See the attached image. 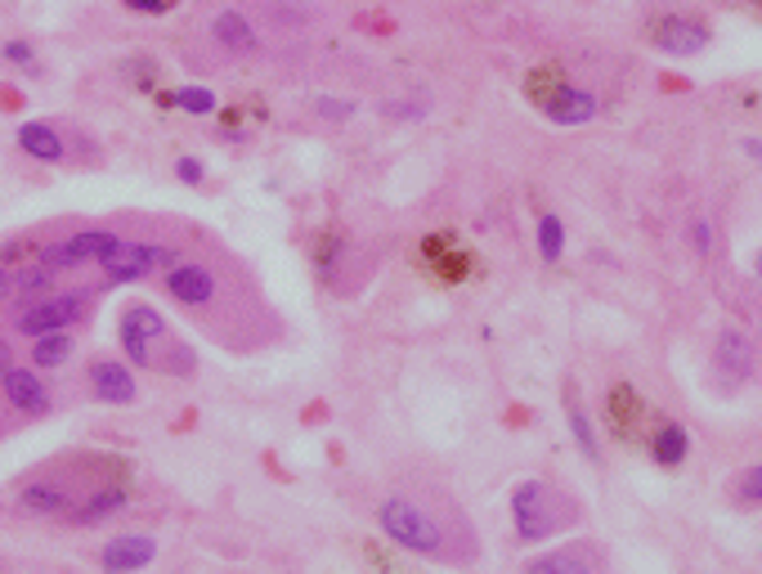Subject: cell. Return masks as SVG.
I'll list each match as a JSON object with an SVG mask.
<instances>
[{"label": "cell", "instance_id": "cell-36", "mask_svg": "<svg viewBox=\"0 0 762 574\" xmlns=\"http://www.w3.org/2000/svg\"><path fill=\"white\" fill-rule=\"evenodd\" d=\"M314 108H319V117H332V121H345V117H351L355 113V104L351 99H314Z\"/></svg>", "mask_w": 762, "mask_h": 574}, {"label": "cell", "instance_id": "cell-28", "mask_svg": "<svg viewBox=\"0 0 762 574\" xmlns=\"http://www.w3.org/2000/svg\"><path fill=\"white\" fill-rule=\"evenodd\" d=\"M566 82H570V77H566V67H561V63H538V67L525 72V99H529L534 108H543L547 95L557 91V86H566Z\"/></svg>", "mask_w": 762, "mask_h": 574}, {"label": "cell", "instance_id": "cell-40", "mask_svg": "<svg viewBox=\"0 0 762 574\" xmlns=\"http://www.w3.org/2000/svg\"><path fill=\"white\" fill-rule=\"evenodd\" d=\"M753 274H758V278H762V252H758V261H753Z\"/></svg>", "mask_w": 762, "mask_h": 574}, {"label": "cell", "instance_id": "cell-2", "mask_svg": "<svg viewBox=\"0 0 762 574\" xmlns=\"http://www.w3.org/2000/svg\"><path fill=\"white\" fill-rule=\"evenodd\" d=\"M162 287H167V297L175 306H184L189 315L202 319V328L221 337V306L243 323V328H256L260 319L251 315L256 306V287L243 278L238 287L225 278V269L216 261H206V256H184L175 261L171 269H162Z\"/></svg>", "mask_w": 762, "mask_h": 574}, {"label": "cell", "instance_id": "cell-18", "mask_svg": "<svg viewBox=\"0 0 762 574\" xmlns=\"http://www.w3.org/2000/svg\"><path fill=\"white\" fill-rule=\"evenodd\" d=\"M551 126H588L597 113H601V99L588 91V86H575V82H566V86H557L547 95V104L538 108Z\"/></svg>", "mask_w": 762, "mask_h": 574}, {"label": "cell", "instance_id": "cell-10", "mask_svg": "<svg viewBox=\"0 0 762 574\" xmlns=\"http://www.w3.org/2000/svg\"><path fill=\"white\" fill-rule=\"evenodd\" d=\"M73 502H77V489H73V480H67V476H32L14 493V512L45 521V517H63Z\"/></svg>", "mask_w": 762, "mask_h": 574}, {"label": "cell", "instance_id": "cell-39", "mask_svg": "<svg viewBox=\"0 0 762 574\" xmlns=\"http://www.w3.org/2000/svg\"><path fill=\"white\" fill-rule=\"evenodd\" d=\"M744 153L749 158H762V139H744Z\"/></svg>", "mask_w": 762, "mask_h": 574}, {"label": "cell", "instance_id": "cell-25", "mask_svg": "<svg viewBox=\"0 0 762 574\" xmlns=\"http://www.w3.org/2000/svg\"><path fill=\"white\" fill-rule=\"evenodd\" d=\"M77 354V337L73 332H45V337H32V369L41 373H54V369H67Z\"/></svg>", "mask_w": 762, "mask_h": 574}, {"label": "cell", "instance_id": "cell-7", "mask_svg": "<svg viewBox=\"0 0 762 574\" xmlns=\"http://www.w3.org/2000/svg\"><path fill=\"white\" fill-rule=\"evenodd\" d=\"M646 41H651L659 54H668V59H690V54L709 50L713 32H709V23L696 19V14H677V10H668V14L646 19Z\"/></svg>", "mask_w": 762, "mask_h": 574}, {"label": "cell", "instance_id": "cell-38", "mask_svg": "<svg viewBox=\"0 0 762 574\" xmlns=\"http://www.w3.org/2000/svg\"><path fill=\"white\" fill-rule=\"evenodd\" d=\"M6 297H14V274L0 265V301H6Z\"/></svg>", "mask_w": 762, "mask_h": 574}, {"label": "cell", "instance_id": "cell-11", "mask_svg": "<svg viewBox=\"0 0 762 574\" xmlns=\"http://www.w3.org/2000/svg\"><path fill=\"white\" fill-rule=\"evenodd\" d=\"M158 561V539L144 534V530H126V534H112L104 548H99V570L104 574H140Z\"/></svg>", "mask_w": 762, "mask_h": 574}, {"label": "cell", "instance_id": "cell-9", "mask_svg": "<svg viewBox=\"0 0 762 574\" xmlns=\"http://www.w3.org/2000/svg\"><path fill=\"white\" fill-rule=\"evenodd\" d=\"M758 369V350L740 328H722L713 341V382L722 391H740Z\"/></svg>", "mask_w": 762, "mask_h": 574}, {"label": "cell", "instance_id": "cell-29", "mask_svg": "<svg viewBox=\"0 0 762 574\" xmlns=\"http://www.w3.org/2000/svg\"><path fill=\"white\" fill-rule=\"evenodd\" d=\"M731 498H736V508H762V463H753L736 476Z\"/></svg>", "mask_w": 762, "mask_h": 574}, {"label": "cell", "instance_id": "cell-17", "mask_svg": "<svg viewBox=\"0 0 762 574\" xmlns=\"http://www.w3.org/2000/svg\"><path fill=\"white\" fill-rule=\"evenodd\" d=\"M130 508V489L126 485H99V489H90V493H82L77 502H73V508H67L63 512V521L67 525H104V521H112V517H121Z\"/></svg>", "mask_w": 762, "mask_h": 574}, {"label": "cell", "instance_id": "cell-26", "mask_svg": "<svg viewBox=\"0 0 762 574\" xmlns=\"http://www.w3.org/2000/svg\"><path fill=\"white\" fill-rule=\"evenodd\" d=\"M54 269L36 256V261H28V265H19L14 269V297L28 306V301H36V297H45V293H54Z\"/></svg>", "mask_w": 762, "mask_h": 574}, {"label": "cell", "instance_id": "cell-30", "mask_svg": "<svg viewBox=\"0 0 762 574\" xmlns=\"http://www.w3.org/2000/svg\"><path fill=\"white\" fill-rule=\"evenodd\" d=\"M0 54H6V63L23 67L28 77H41V63H36V50H32V41H23V36H10L6 45H0Z\"/></svg>", "mask_w": 762, "mask_h": 574}, {"label": "cell", "instance_id": "cell-4", "mask_svg": "<svg viewBox=\"0 0 762 574\" xmlns=\"http://www.w3.org/2000/svg\"><path fill=\"white\" fill-rule=\"evenodd\" d=\"M117 341H121V354L130 359L135 369H158L162 354H167V346L175 341V332H171V323L162 319L158 306L130 301V306L121 310V319H117Z\"/></svg>", "mask_w": 762, "mask_h": 574}, {"label": "cell", "instance_id": "cell-15", "mask_svg": "<svg viewBox=\"0 0 762 574\" xmlns=\"http://www.w3.org/2000/svg\"><path fill=\"white\" fill-rule=\"evenodd\" d=\"M605 426H610V436L623 440V445H637V440H642L646 400L637 395V386L614 382V386L605 391Z\"/></svg>", "mask_w": 762, "mask_h": 574}, {"label": "cell", "instance_id": "cell-27", "mask_svg": "<svg viewBox=\"0 0 762 574\" xmlns=\"http://www.w3.org/2000/svg\"><path fill=\"white\" fill-rule=\"evenodd\" d=\"M534 238H538V256L543 265H557L566 256V221L557 211H543L538 225H534Z\"/></svg>", "mask_w": 762, "mask_h": 574}, {"label": "cell", "instance_id": "cell-23", "mask_svg": "<svg viewBox=\"0 0 762 574\" xmlns=\"http://www.w3.org/2000/svg\"><path fill=\"white\" fill-rule=\"evenodd\" d=\"M566 426H570L575 449H579L592 467H601V463H605V449H601V436H597V422H592V413L583 408V400H579L575 386L566 391Z\"/></svg>", "mask_w": 762, "mask_h": 574}, {"label": "cell", "instance_id": "cell-35", "mask_svg": "<svg viewBox=\"0 0 762 574\" xmlns=\"http://www.w3.org/2000/svg\"><path fill=\"white\" fill-rule=\"evenodd\" d=\"M175 180H180V184H189V189H197V184L206 180L202 158H175Z\"/></svg>", "mask_w": 762, "mask_h": 574}, {"label": "cell", "instance_id": "cell-19", "mask_svg": "<svg viewBox=\"0 0 762 574\" xmlns=\"http://www.w3.org/2000/svg\"><path fill=\"white\" fill-rule=\"evenodd\" d=\"M422 265L440 278V283H462L471 274V252L453 238V234H431L422 243Z\"/></svg>", "mask_w": 762, "mask_h": 574}, {"label": "cell", "instance_id": "cell-22", "mask_svg": "<svg viewBox=\"0 0 762 574\" xmlns=\"http://www.w3.org/2000/svg\"><path fill=\"white\" fill-rule=\"evenodd\" d=\"M646 449H651V458H655V467H664V471H677L686 458H690V431L681 426V422H668V417H659L655 426H651V440H646Z\"/></svg>", "mask_w": 762, "mask_h": 574}, {"label": "cell", "instance_id": "cell-16", "mask_svg": "<svg viewBox=\"0 0 762 574\" xmlns=\"http://www.w3.org/2000/svg\"><path fill=\"white\" fill-rule=\"evenodd\" d=\"M0 395H6V404L19 413V417H45L54 408L50 400V386L41 382V369H23L14 364L6 373V382H0Z\"/></svg>", "mask_w": 762, "mask_h": 574}, {"label": "cell", "instance_id": "cell-3", "mask_svg": "<svg viewBox=\"0 0 762 574\" xmlns=\"http://www.w3.org/2000/svg\"><path fill=\"white\" fill-rule=\"evenodd\" d=\"M512 508V530L516 543H543V539H557L566 530H575L583 521L579 502L557 485V480H520L507 498Z\"/></svg>", "mask_w": 762, "mask_h": 574}, {"label": "cell", "instance_id": "cell-6", "mask_svg": "<svg viewBox=\"0 0 762 574\" xmlns=\"http://www.w3.org/2000/svg\"><path fill=\"white\" fill-rule=\"evenodd\" d=\"M90 315V297L86 293H45L28 306H19L14 328L23 337H45V332H73V323H82Z\"/></svg>", "mask_w": 762, "mask_h": 574}, {"label": "cell", "instance_id": "cell-21", "mask_svg": "<svg viewBox=\"0 0 762 574\" xmlns=\"http://www.w3.org/2000/svg\"><path fill=\"white\" fill-rule=\"evenodd\" d=\"M14 144H19V149L32 162H45V167L67 162V139H63V130L54 121H23L19 135H14Z\"/></svg>", "mask_w": 762, "mask_h": 574}, {"label": "cell", "instance_id": "cell-33", "mask_svg": "<svg viewBox=\"0 0 762 574\" xmlns=\"http://www.w3.org/2000/svg\"><path fill=\"white\" fill-rule=\"evenodd\" d=\"M41 247H45V243H36V238H10L6 247H0V265H6V269L14 265V269H19V265L36 261V256H41Z\"/></svg>", "mask_w": 762, "mask_h": 574}, {"label": "cell", "instance_id": "cell-20", "mask_svg": "<svg viewBox=\"0 0 762 574\" xmlns=\"http://www.w3.org/2000/svg\"><path fill=\"white\" fill-rule=\"evenodd\" d=\"M212 41L234 59H247L260 50V32L243 10H216L212 14Z\"/></svg>", "mask_w": 762, "mask_h": 574}, {"label": "cell", "instance_id": "cell-41", "mask_svg": "<svg viewBox=\"0 0 762 574\" xmlns=\"http://www.w3.org/2000/svg\"><path fill=\"white\" fill-rule=\"evenodd\" d=\"M0 436H6V422H0Z\"/></svg>", "mask_w": 762, "mask_h": 574}, {"label": "cell", "instance_id": "cell-1", "mask_svg": "<svg viewBox=\"0 0 762 574\" xmlns=\"http://www.w3.org/2000/svg\"><path fill=\"white\" fill-rule=\"evenodd\" d=\"M377 530L399 552H412L422 561H440V565H453V570L471 565L475 552H480L475 530L458 512V502L436 498V493H418V489L386 493L377 502Z\"/></svg>", "mask_w": 762, "mask_h": 574}, {"label": "cell", "instance_id": "cell-24", "mask_svg": "<svg viewBox=\"0 0 762 574\" xmlns=\"http://www.w3.org/2000/svg\"><path fill=\"white\" fill-rule=\"evenodd\" d=\"M153 104L158 108H180V113H189V117H212V113H221V99H216V91L212 86H175V91H153Z\"/></svg>", "mask_w": 762, "mask_h": 574}, {"label": "cell", "instance_id": "cell-8", "mask_svg": "<svg viewBox=\"0 0 762 574\" xmlns=\"http://www.w3.org/2000/svg\"><path fill=\"white\" fill-rule=\"evenodd\" d=\"M117 243H121V234H117V230L95 225V230H77L73 238H63V243H45V247H41V261H45L54 274H63V269L99 265V256H108Z\"/></svg>", "mask_w": 762, "mask_h": 574}, {"label": "cell", "instance_id": "cell-32", "mask_svg": "<svg viewBox=\"0 0 762 574\" xmlns=\"http://www.w3.org/2000/svg\"><path fill=\"white\" fill-rule=\"evenodd\" d=\"M686 243H690V252H696V256H713V221H709V215H690Z\"/></svg>", "mask_w": 762, "mask_h": 574}, {"label": "cell", "instance_id": "cell-37", "mask_svg": "<svg viewBox=\"0 0 762 574\" xmlns=\"http://www.w3.org/2000/svg\"><path fill=\"white\" fill-rule=\"evenodd\" d=\"M14 369V350H10V341L0 337V382H6V373Z\"/></svg>", "mask_w": 762, "mask_h": 574}, {"label": "cell", "instance_id": "cell-31", "mask_svg": "<svg viewBox=\"0 0 762 574\" xmlns=\"http://www.w3.org/2000/svg\"><path fill=\"white\" fill-rule=\"evenodd\" d=\"M158 59H130L126 63V82L135 86V91H144V95H153L158 91Z\"/></svg>", "mask_w": 762, "mask_h": 574}, {"label": "cell", "instance_id": "cell-34", "mask_svg": "<svg viewBox=\"0 0 762 574\" xmlns=\"http://www.w3.org/2000/svg\"><path fill=\"white\" fill-rule=\"evenodd\" d=\"M121 6L130 10V14H144V19H167L180 0H121Z\"/></svg>", "mask_w": 762, "mask_h": 574}, {"label": "cell", "instance_id": "cell-14", "mask_svg": "<svg viewBox=\"0 0 762 574\" xmlns=\"http://www.w3.org/2000/svg\"><path fill=\"white\" fill-rule=\"evenodd\" d=\"M86 382H90V395H95L99 404H117V408H126V404L140 400V382H135L130 364H121V359H112V354L90 359Z\"/></svg>", "mask_w": 762, "mask_h": 574}, {"label": "cell", "instance_id": "cell-12", "mask_svg": "<svg viewBox=\"0 0 762 574\" xmlns=\"http://www.w3.org/2000/svg\"><path fill=\"white\" fill-rule=\"evenodd\" d=\"M525 574H610V565H605V552H601L597 543L575 539V543H566V548L538 552V556L525 565Z\"/></svg>", "mask_w": 762, "mask_h": 574}, {"label": "cell", "instance_id": "cell-5", "mask_svg": "<svg viewBox=\"0 0 762 574\" xmlns=\"http://www.w3.org/2000/svg\"><path fill=\"white\" fill-rule=\"evenodd\" d=\"M184 256H189V247H171L158 238H121L108 256H99V274H104V283L121 287V283H140L149 274H162Z\"/></svg>", "mask_w": 762, "mask_h": 574}, {"label": "cell", "instance_id": "cell-13", "mask_svg": "<svg viewBox=\"0 0 762 574\" xmlns=\"http://www.w3.org/2000/svg\"><path fill=\"white\" fill-rule=\"evenodd\" d=\"M351 256H355V247H351V238H345L341 225L314 230V238H310V265H314V278L328 287V293L345 283V265H351Z\"/></svg>", "mask_w": 762, "mask_h": 574}]
</instances>
